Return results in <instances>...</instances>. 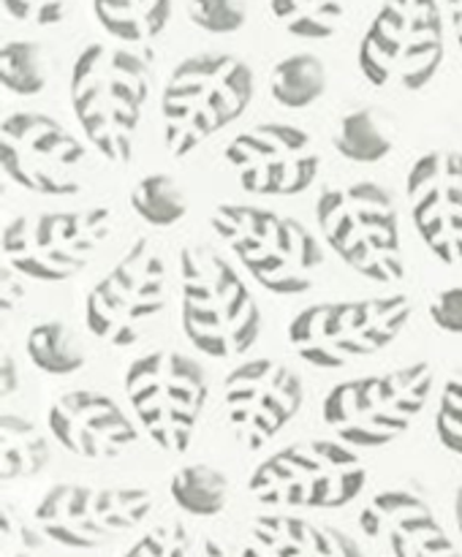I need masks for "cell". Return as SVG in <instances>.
Segmentation results:
<instances>
[{"mask_svg": "<svg viewBox=\"0 0 462 557\" xmlns=\"http://www.w3.org/2000/svg\"><path fill=\"white\" fill-rule=\"evenodd\" d=\"M204 557H266L255 547H228L217 539H204Z\"/></svg>", "mask_w": 462, "mask_h": 557, "instance_id": "cell-38", "label": "cell"}, {"mask_svg": "<svg viewBox=\"0 0 462 557\" xmlns=\"http://www.w3.org/2000/svg\"><path fill=\"white\" fill-rule=\"evenodd\" d=\"M49 433L68 455L82 460H114L139 441L128 413L103 392H65L49 408Z\"/></svg>", "mask_w": 462, "mask_h": 557, "instance_id": "cell-18", "label": "cell"}, {"mask_svg": "<svg viewBox=\"0 0 462 557\" xmlns=\"http://www.w3.org/2000/svg\"><path fill=\"white\" fill-rule=\"evenodd\" d=\"M20 277V272L11 270L9 264L0 270V313H3V319H9L16 305L22 302V297H25V286H22Z\"/></svg>", "mask_w": 462, "mask_h": 557, "instance_id": "cell-36", "label": "cell"}, {"mask_svg": "<svg viewBox=\"0 0 462 557\" xmlns=\"http://www.w3.org/2000/svg\"><path fill=\"white\" fill-rule=\"evenodd\" d=\"M446 16L438 0H384L359 41V71L378 90H424L444 65Z\"/></svg>", "mask_w": 462, "mask_h": 557, "instance_id": "cell-8", "label": "cell"}, {"mask_svg": "<svg viewBox=\"0 0 462 557\" xmlns=\"http://www.w3.org/2000/svg\"><path fill=\"white\" fill-rule=\"evenodd\" d=\"M168 495L185 515L215 517L226 509L228 476L207 462H190L172 473Z\"/></svg>", "mask_w": 462, "mask_h": 557, "instance_id": "cell-25", "label": "cell"}, {"mask_svg": "<svg viewBox=\"0 0 462 557\" xmlns=\"http://www.w3.org/2000/svg\"><path fill=\"white\" fill-rule=\"evenodd\" d=\"M188 20L212 36H228L248 22V0H188Z\"/></svg>", "mask_w": 462, "mask_h": 557, "instance_id": "cell-30", "label": "cell"}, {"mask_svg": "<svg viewBox=\"0 0 462 557\" xmlns=\"http://www.w3.org/2000/svg\"><path fill=\"white\" fill-rule=\"evenodd\" d=\"M0 82L9 92L22 98H33L43 92L49 82L47 52L41 44L14 38L0 47Z\"/></svg>", "mask_w": 462, "mask_h": 557, "instance_id": "cell-29", "label": "cell"}, {"mask_svg": "<svg viewBox=\"0 0 462 557\" xmlns=\"http://www.w3.org/2000/svg\"><path fill=\"white\" fill-rule=\"evenodd\" d=\"M179 294L185 335L207 357L237 359L259 341L261 310L253 292L210 245L179 250Z\"/></svg>", "mask_w": 462, "mask_h": 557, "instance_id": "cell-3", "label": "cell"}, {"mask_svg": "<svg viewBox=\"0 0 462 557\" xmlns=\"http://www.w3.org/2000/svg\"><path fill=\"white\" fill-rule=\"evenodd\" d=\"M123 386L136 422L158 449H188L210 397V381L196 359L166 348L141 354L125 370Z\"/></svg>", "mask_w": 462, "mask_h": 557, "instance_id": "cell-10", "label": "cell"}, {"mask_svg": "<svg viewBox=\"0 0 462 557\" xmlns=\"http://www.w3.org/2000/svg\"><path fill=\"white\" fill-rule=\"evenodd\" d=\"M253 536L275 557H367L357 539L340 528L319 525L294 515L255 517Z\"/></svg>", "mask_w": 462, "mask_h": 557, "instance_id": "cell-20", "label": "cell"}, {"mask_svg": "<svg viewBox=\"0 0 462 557\" xmlns=\"http://www.w3.org/2000/svg\"><path fill=\"white\" fill-rule=\"evenodd\" d=\"M321 237L342 264L373 283L405 275L400 212L389 190L370 180L326 188L315 201Z\"/></svg>", "mask_w": 462, "mask_h": 557, "instance_id": "cell-7", "label": "cell"}, {"mask_svg": "<svg viewBox=\"0 0 462 557\" xmlns=\"http://www.w3.org/2000/svg\"><path fill=\"white\" fill-rule=\"evenodd\" d=\"M359 528L367 539L386 542L391 557H462L427 500L405 487L373 495L359 515Z\"/></svg>", "mask_w": 462, "mask_h": 557, "instance_id": "cell-19", "label": "cell"}, {"mask_svg": "<svg viewBox=\"0 0 462 557\" xmlns=\"http://www.w3.org/2000/svg\"><path fill=\"white\" fill-rule=\"evenodd\" d=\"M277 25L297 38H332L346 16V0H270Z\"/></svg>", "mask_w": 462, "mask_h": 557, "instance_id": "cell-27", "label": "cell"}, {"mask_svg": "<svg viewBox=\"0 0 462 557\" xmlns=\"http://www.w3.org/2000/svg\"><path fill=\"white\" fill-rule=\"evenodd\" d=\"M85 158L87 147L49 114L14 112L0 125V166L30 194H79Z\"/></svg>", "mask_w": 462, "mask_h": 557, "instance_id": "cell-14", "label": "cell"}, {"mask_svg": "<svg viewBox=\"0 0 462 557\" xmlns=\"http://www.w3.org/2000/svg\"><path fill=\"white\" fill-rule=\"evenodd\" d=\"M3 9L11 20L25 22V25L49 27L65 20L68 0H3Z\"/></svg>", "mask_w": 462, "mask_h": 557, "instance_id": "cell-34", "label": "cell"}, {"mask_svg": "<svg viewBox=\"0 0 462 557\" xmlns=\"http://www.w3.org/2000/svg\"><path fill=\"white\" fill-rule=\"evenodd\" d=\"M20 368H16V359L9 351L0 354V400H9L20 392Z\"/></svg>", "mask_w": 462, "mask_h": 557, "instance_id": "cell-37", "label": "cell"}, {"mask_svg": "<svg viewBox=\"0 0 462 557\" xmlns=\"http://www.w3.org/2000/svg\"><path fill=\"white\" fill-rule=\"evenodd\" d=\"M174 0H92L98 22L123 44L158 38L172 20Z\"/></svg>", "mask_w": 462, "mask_h": 557, "instance_id": "cell-22", "label": "cell"}, {"mask_svg": "<svg viewBox=\"0 0 462 557\" xmlns=\"http://www.w3.org/2000/svg\"><path fill=\"white\" fill-rule=\"evenodd\" d=\"M150 511L152 495L145 487L52 484L33 509V520L60 547L98 549L141 525Z\"/></svg>", "mask_w": 462, "mask_h": 557, "instance_id": "cell-13", "label": "cell"}, {"mask_svg": "<svg viewBox=\"0 0 462 557\" xmlns=\"http://www.w3.org/2000/svg\"><path fill=\"white\" fill-rule=\"evenodd\" d=\"M237 183L248 194L299 196L315 183L321 156L308 131L291 123H261L234 136L226 147Z\"/></svg>", "mask_w": 462, "mask_h": 557, "instance_id": "cell-15", "label": "cell"}, {"mask_svg": "<svg viewBox=\"0 0 462 557\" xmlns=\"http://www.w3.org/2000/svg\"><path fill=\"white\" fill-rule=\"evenodd\" d=\"M228 422L248 449L280 435L304 403V386L288 364L270 357L245 359L223 381Z\"/></svg>", "mask_w": 462, "mask_h": 557, "instance_id": "cell-16", "label": "cell"}, {"mask_svg": "<svg viewBox=\"0 0 462 557\" xmlns=\"http://www.w3.org/2000/svg\"><path fill=\"white\" fill-rule=\"evenodd\" d=\"M123 557H190V536L179 522L147 531Z\"/></svg>", "mask_w": 462, "mask_h": 557, "instance_id": "cell-33", "label": "cell"}, {"mask_svg": "<svg viewBox=\"0 0 462 557\" xmlns=\"http://www.w3.org/2000/svg\"><path fill=\"white\" fill-rule=\"evenodd\" d=\"M411 313V297L402 292L315 302L294 315L288 343L310 368L340 370L386 351L402 335Z\"/></svg>", "mask_w": 462, "mask_h": 557, "instance_id": "cell-6", "label": "cell"}, {"mask_svg": "<svg viewBox=\"0 0 462 557\" xmlns=\"http://www.w3.org/2000/svg\"><path fill=\"white\" fill-rule=\"evenodd\" d=\"M329 87V74L313 52H294L270 71V92L283 109H308Z\"/></svg>", "mask_w": 462, "mask_h": 557, "instance_id": "cell-23", "label": "cell"}, {"mask_svg": "<svg viewBox=\"0 0 462 557\" xmlns=\"http://www.w3.org/2000/svg\"><path fill=\"white\" fill-rule=\"evenodd\" d=\"M429 321L446 335H462V286L444 288L429 299Z\"/></svg>", "mask_w": 462, "mask_h": 557, "instance_id": "cell-35", "label": "cell"}, {"mask_svg": "<svg viewBox=\"0 0 462 557\" xmlns=\"http://www.w3.org/2000/svg\"><path fill=\"white\" fill-rule=\"evenodd\" d=\"M43 539L41 528H33L14 506H0V557H36Z\"/></svg>", "mask_w": 462, "mask_h": 557, "instance_id": "cell-32", "label": "cell"}, {"mask_svg": "<svg viewBox=\"0 0 462 557\" xmlns=\"http://www.w3.org/2000/svg\"><path fill=\"white\" fill-rule=\"evenodd\" d=\"M411 221L429 253L446 267H462V152L429 150L405 174Z\"/></svg>", "mask_w": 462, "mask_h": 557, "instance_id": "cell-17", "label": "cell"}, {"mask_svg": "<svg viewBox=\"0 0 462 557\" xmlns=\"http://www.w3.org/2000/svg\"><path fill=\"white\" fill-rule=\"evenodd\" d=\"M435 435L451 455L462 457V373H454L440 389L435 411Z\"/></svg>", "mask_w": 462, "mask_h": 557, "instance_id": "cell-31", "label": "cell"}, {"mask_svg": "<svg viewBox=\"0 0 462 557\" xmlns=\"http://www.w3.org/2000/svg\"><path fill=\"white\" fill-rule=\"evenodd\" d=\"M367 466L346 441L308 438L272 451L250 473L259 504L288 509H342L362 495Z\"/></svg>", "mask_w": 462, "mask_h": 557, "instance_id": "cell-9", "label": "cell"}, {"mask_svg": "<svg viewBox=\"0 0 462 557\" xmlns=\"http://www.w3.org/2000/svg\"><path fill=\"white\" fill-rule=\"evenodd\" d=\"M109 234L112 210L103 205L16 215L3 228V256L27 281L65 283L90 264Z\"/></svg>", "mask_w": 462, "mask_h": 557, "instance_id": "cell-11", "label": "cell"}, {"mask_svg": "<svg viewBox=\"0 0 462 557\" xmlns=\"http://www.w3.org/2000/svg\"><path fill=\"white\" fill-rule=\"evenodd\" d=\"M25 348L33 368L47 375H74L87 362L79 337L60 321H41L33 326L27 332Z\"/></svg>", "mask_w": 462, "mask_h": 557, "instance_id": "cell-26", "label": "cell"}, {"mask_svg": "<svg viewBox=\"0 0 462 557\" xmlns=\"http://www.w3.org/2000/svg\"><path fill=\"white\" fill-rule=\"evenodd\" d=\"M253 98V71L228 52L179 60L161 92L163 145L172 158H188L207 139L239 120Z\"/></svg>", "mask_w": 462, "mask_h": 557, "instance_id": "cell-2", "label": "cell"}, {"mask_svg": "<svg viewBox=\"0 0 462 557\" xmlns=\"http://www.w3.org/2000/svg\"><path fill=\"white\" fill-rule=\"evenodd\" d=\"M454 520H457V531H460L462 536V484L457 487V495H454Z\"/></svg>", "mask_w": 462, "mask_h": 557, "instance_id": "cell-40", "label": "cell"}, {"mask_svg": "<svg viewBox=\"0 0 462 557\" xmlns=\"http://www.w3.org/2000/svg\"><path fill=\"white\" fill-rule=\"evenodd\" d=\"M332 147L337 156L351 163H380L395 150V139H391L384 117L375 109L362 107L351 109L337 120Z\"/></svg>", "mask_w": 462, "mask_h": 557, "instance_id": "cell-24", "label": "cell"}, {"mask_svg": "<svg viewBox=\"0 0 462 557\" xmlns=\"http://www.w3.org/2000/svg\"><path fill=\"white\" fill-rule=\"evenodd\" d=\"M150 65L112 44H87L71 69V107L98 156L112 163L134 158L136 134L150 96Z\"/></svg>", "mask_w": 462, "mask_h": 557, "instance_id": "cell-1", "label": "cell"}, {"mask_svg": "<svg viewBox=\"0 0 462 557\" xmlns=\"http://www.w3.org/2000/svg\"><path fill=\"white\" fill-rule=\"evenodd\" d=\"M435 370L427 359L340 381L326 392L321 419L353 449H384L408 433L433 397Z\"/></svg>", "mask_w": 462, "mask_h": 557, "instance_id": "cell-5", "label": "cell"}, {"mask_svg": "<svg viewBox=\"0 0 462 557\" xmlns=\"http://www.w3.org/2000/svg\"><path fill=\"white\" fill-rule=\"evenodd\" d=\"M166 308V261L147 237L134 239L85 299V324L114 348L134 346Z\"/></svg>", "mask_w": 462, "mask_h": 557, "instance_id": "cell-12", "label": "cell"}, {"mask_svg": "<svg viewBox=\"0 0 462 557\" xmlns=\"http://www.w3.org/2000/svg\"><path fill=\"white\" fill-rule=\"evenodd\" d=\"M446 3V20H449L451 30H454L457 47L462 52V0H444Z\"/></svg>", "mask_w": 462, "mask_h": 557, "instance_id": "cell-39", "label": "cell"}, {"mask_svg": "<svg viewBox=\"0 0 462 557\" xmlns=\"http://www.w3.org/2000/svg\"><path fill=\"white\" fill-rule=\"evenodd\" d=\"M210 226L261 288L280 297L313 288L324 250L299 221L270 207L223 201L212 210Z\"/></svg>", "mask_w": 462, "mask_h": 557, "instance_id": "cell-4", "label": "cell"}, {"mask_svg": "<svg viewBox=\"0 0 462 557\" xmlns=\"http://www.w3.org/2000/svg\"><path fill=\"white\" fill-rule=\"evenodd\" d=\"M52 460L49 441L25 417L3 413L0 417V482H22L43 471Z\"/></svg>", "mask_w": 462, "mask_h": 557, "instance_id": "cell-21", "label": "cell"}, {"mask_svg": "<svg viewBox=\"0 0 462 557\" xmlns=\"http://www.w3.org/2000/svg\"><path fill=\"white\" fill-rule=\"evenodd\" d=\"M130 207L152 228H168L188 215V196L172 174H145L130 190Z\"/></svg>", "mask_w": 462, "mask_h": 557, "instance_id": "cell-28", "label": "cell"}]
</instances>
